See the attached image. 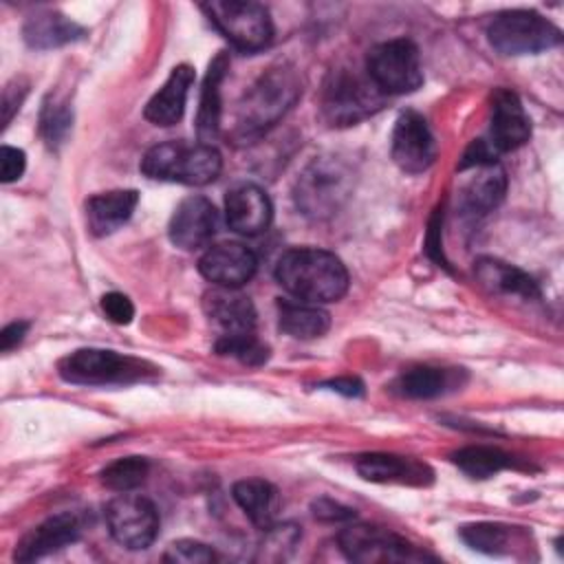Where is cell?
I'll return each instance as SVG.
<instances>
[{"instance_id": "1", "label": "cell", "mask_w": 564, "mask_h": 564, "mask_svg": "<svg viewBox=\"0 0 564 564\" xmlns=\"http://www.w3.org/2000/svg\"><path fill=\"white\" fill-rule=\"evenodd\" d=\"M300 86L293 66L284 62L269 66L238 101L231 137L240 143L262 137L293 108L302 90Z\"/></svg>"}, {"instance_id": "2", "label": "cell", "mask_w": 564, "mask_h": 564, "mask_svg": "<svg viewBox=\"0 0 564 564\" xmlns=\"http://www.w3.org/2000/svg\"><path fill=\"white\" fill-rule=\"evenodd\" d=\"M275 280L295 300L324 304L337 302L348 291V271L344 262L317 247L286 249L275 264Z\"/></svg>"}, {"instance_id": "3", "label": "cell", "mask_w": 564, "mask_h": 564, "mask_svg": "<svg viewBox=\"0 0 564 564\" xmlns=\"http://www.w3.org/2000/svg\"><path fill=\"white\" fill-rule=\"evenodd\" d=\"M355 178L357 172L346 156L319 154L295 181V207L311 220H326L346 205L355 189Z\"/></svg>"}, {"instance_id": "4", "label": "cell", "mask_w": 564, "mask_h": 564, "mask_svg": "<svg viewBox=\"0 0 564 564\" xmlns=\"http://www.w3.org/2000/svg\"><path fill=\"white\" fill-rule=\"evenodd\" d=\"M223 170L220 152L209 143L165 141L152 145L141 159V172L154 181L207 185Z\"/></svg>"}, {"instance_id": "5", "label": "cell", "mask_w": 564, "mask_h": 564, "mask_svg": "<svg viewBox=\"0 0 564 564\" xmlns=\"http://www.w3.org/2000/svg\"><path fill=\"white\" fill-rule=\"evenodd\" d=\"M57 372L64 381L77 386H130L154 379L159 368L132 355L106 348H79L59 359Z\"/></svg>"}, {"instance_id": "6", "label": "cell", "mask_w": 564, "mask_h": 564, "mask_svg": "<svg viewBox=\"0 0 564 564\" xmlns=\"http://www.w3.org/2000/svg\"><path fill=\"white\" fill-rule=\"evenodd\" d=\"M489 44L502 55H533L562 44V31L531 9L498 13L487 26Z\"/></svg>"}, {"instance_id": "7", "label": "cell", "mask_w": 564, "mask_h": 564, "mask_svg": "<svg viewBox=\"0 0 564 564\" xmlns=\"http://www.w3.org/2000/svg\"><path fill=\"white\" fill-rule=\"evenodd\" d=\"M383 104V93L355 70L337 68L322 86V115L330 126H352Z\"/></svg>"}, {"instance_id": "8", "label": "cell", "mask_w": 564, "mask_h": 564, "mask_svg": "<svg viewBox=\"0 0 564 564\" xmlns=\"http://www.w3.org/2000/svg\"><path fill=\"white\" fill-rule=\"evenodd\" d=\"M209 22L240 51L264 48L273 37L271 15L264 4L251 0H212L200 4Z\"/></svg>"}, {"instance_id": "9", "label": "cell", "mask_w": 564, "mask_h": 564, "mask_svg": "<svg viewBox=\"0 0 564 564\" xmlns=\"http://www.w3.org/2000/svg\"><path fill=\"white\" fill-rule=\"evenodd\" d=\"M366 75L383 95H405L423 84L421 55L405 37L388 40L368 51Z\"/></svg>"}, {"instance_id": "10", "label": "cell", "mask_w": 564, "mask_h": 564, "mask_svg": "<svg viewBox=\"0 0 564 564\" xmlns=\"http://www.w3.org/2000/svg\"><path fill=\"white\" fill-rule=\"evenodd\" d=\"M337 544L350 562L359 564L432 560V555L416 549L405 538L372 524H348L339 531Z\"/></svg>"}, {"instance_id": "11", "label": "cell", "mask_w": 564, "mask_h": 564, "mask_svg": "<svg viewBox=\"0 0 564 564\" xmlns=\"http://www.w3.org/2000/svg\"><path fill=\"white\" fill-rule=\"evenodd\" d=\"M106 524L121 546L141 551L159 535V511L145 496L123 491L106 505Z\"/></svg>"}, {"instance_id": "12", "label": "cell", "mask_w": 564, "mask_h": 564, "mask_svg": "<svg viewBox=\"0 0 564 564\" xmlns=\"http://www.w3.org/2000/svg\"><path fill=\"white\" fill-rule=\"evenodd\" d=\"M390 154L405 174H421L434 163L436 141L423 115L416 110H405L397 117Z\"/></svg>"}, {"instance_id": "13", "label": "cell", "mask_w": 564, "mask_h": 564, "mask_svg": "<svg viewBox=\"0 0 564 564\" xmlns=\"http://www.w3.org/2000/svg\"><path fill=\"white\" fill-rule=\"evenodd\" d=\"M198 271L214 286L240 289L256 275L258 258L240 242H220L200 256Z\"/></svg>"}, {"instance_id": "14", "label": "cell", "mask_w": 564, "mask_h": 564, "mask_svg": "<svg viewBox=\"0 0 564 564\" xmlns=\"http://www.w3.org/2000/svg\"><path fill=\"white\" fill-rule=\"evenodd\" d=\"M531 137V121L524 112L520 97L509 88H496L491 95L489 137L491 148L502 154L518 150Z\"/></svg>"}, {"instance_id": "15", "label": "cell", "mask_w": 564, "mask_h": 564, "mask_svg": "<svg viewBox=\"0 0 564 564\" xmlns=\"http://www.w3.org/2000/svg\"><path fill=\"white\" fill-rule=\"evenodd\" d=\"M218 229V212L205 196L183 198L170 218V240L178 249L194 251L205 247Z\"/></svg>"}, {"instance_id": "16", "label": "cell", "mask_w": 564, "mask_h": 564, "mask_svg": "<svg viewBox=\"0 0 564 564\" xmlns=\"http://www.w3.org/2000/svg\"><path fill=\"white\" fill-rule=\"evenodd\" d=\"M359 476L379 485H410V487H427L434 482V471L427 463H421L410 456L372 452L364 454L355 463Z\"/></svg>"}, {"instance_id": "17", "label": "cell", "mask_w": 564, "mask_h": 564, "mask_svg": "<svg viewBox=\"0 0 564 564\" xmlns=\"http://www.w3.org/2000/svg\"><path fill=\"white\" fill-rule=\"evenodd\" d=\"M273 207L267 192L253 183H240L225 196V218L229 229L242 236H256L271 223Z\"/></svg>"}, {"instance_id": "18", "label": "cell", "mask_w": 564, "mask_h": 564, "mask_svg": "<svg viewBox=\"0 0 564 564\" xmlns=\"http://www.w3.org/2000/svg\"><path fill=\"white\" fill-rule=\"evenodd\" d=\"M469 176L458 189V209L467 218H480L494 212L507 192V174L498 163L471 167Z\"/></svg>"}, {"instance_id": "19", "label": "cell", "mask_w": 564, "mask_h": 564, "mask_svg": "<svg viewBox=\"0 0 564 564\" xmlns=\"http://www.w3.org/2000/svg\"><path fill=\"white\" fill-rule=\"evenodd\" d=\"M79 538V520L73 513H57L31 529L15 546L18 562H33L55 553Z\"/></svg>"}, {"instance_id": "20", "label": "cell", "mask_w": 564, "mask_h": 564, "mask_svg": "<svg viewBox=\"0 0 564 564\" xmlns=\"http://www.w3.org/2000/svg\"><path fill=\"white\" fill-rule=\"evenodd\" d=\"M205 315L223 330L229 333H253L256 308L253 302L238 289L216 286L203 295Z\"/></svg>"}, {"instance_id": "21", "label": "cell", "mask_w": 564, "mask_h": 564, "mask_svg": "<svg viewBox=\"0 0 564 564\" xmlns=\"http://www.w3.org/2000/svg\"><path fill=\"white\" fill-rule=\"evenodd\" d=\"M194 84V68L187 64H178L167 75L165 84L152 95L148 101L143 117L154 126H174L181 121L185 112V101L189 86Z\"/></svg>"}, {"instance_id": "22", "label": "cell", "mask_w": 564, "mask_h": 564, "mask_svg": "<svg viewBox=\"0 0 564 564\" xmlns=\"http://www.w3.org/2000/svg\"><path fill=\"white\" fill-rule=\"evenodd\" d=\"M474 273H476V280L491 293L522 297V300L540 297V286L527 271L509 262H502L498 258H489V256L478 258L474 262Z\"/></svg>"}, {"instance_id": "23", "label": "cell", "mask_w": 564, "mask_h": 564, "mask_svg": "<svg viewBox=\"0 0 564 564\" xmlns=\"http://www.w3.org/2000/svg\"><path fill=\"white\" fill-rule=\"evenodd\" d=\"M139 203L137 189H110L86 200V223L93 236H108L126 225Z\"/></svg>"}, {"instance_id": "24", "label": "cell", "mask_w": 564, "mask_h": 564, "mask_svg": "<svg viewBox=\"0 0 564 564\" xmlns=\"http://www.w3.org/2000/svg\"><path fill=\"white\" fill-rule=\"evenodd\" d=\"M24 42L35 51H48L73 44L86 35V29L59 11H37L26 18L22 29Z\"/></svg>"}, {"instance_id": "25", "label": "cell", "mask_w": 564, "mask_h": 564, "mask_svg": "<svg viewBox=\"0 0 564 564\" xmlns=\"http://www.w3.org/2000/svg\"><path fill=\"white\" fill-rule=\"evenodd\" d=\"M460 368L414 366L397 377L392 390L405 399H434L463 383Z\"/></svg>"}, {"instance_id": "26", "label": "cell", "mask_w": 564, "mask_h": 564, "mask_svg": "<svg viewBox=\"0 0 564 564\" xmlns=\"http://www.w3.org/2000/svg\"><path fill=\"white\" fill-rule=\"evenodd\" d=\"M229 57L227 53H218L205 73L203 90H200V106L196 112V134L200 143H209L218 137L220 130V84L227 75Z\"/></svg>"}, {"instance_id": "27", "label": "cell", "mask_w": 564, "mask_h": 564, "mask_svg": "<svg viewBox=\"0 0 564 564\" xmlns=\"http://www.w3.org/2000/svg\"><path fill=\"white\" fill-rule=\"evenodd\" d=\"M278 326L293 339H317L330 328V315L311 302L280 300Z\"/></svg>"}, {"instance_id": "28", "label": "cell", "mask_w": 564, "mask_h": 564, "mask_svg": "<svg viewBox=\"0 0 564 564\" xmlns=\"http://www.w3.org/2000/svg\"><path fill=\"white\" fill-rule=\"evenodd\" d=\"M231 496L256 527L264 531L273 524L278 511V491L271 482L262 478H245L234 485Z\"/></svg>"}, {"instance_id": "29", "label": "cell", "mask_w": 564, "mask_h": 564, "mask_svg": "<svg viewBox=\"0 0 564 564\" xmlns=\"http://www.w3.org/2000/svg\"><path fill=\"white\" fill-rule=\"evenodd\" d=\"M452 463L467 476L471 478H489L507 467H513V458L498 449V447H489V445H469L463 447L458 452L452 454Z\"/></svg>"}, {"instance_id": "30", "label": "cell", "mask_w": 564, "mask_h": 564, "mask_svg": "<svg viewBox=\"0 0 564 564\" xmlns=\"http://www.w3.org/2000/svg\"><path fill=\"white\" fill-rule=\"evenodd\" d=\"M460 540L474 551L487 555H502L511 551L513 531L511 527L500 522H474L460 527Z\"/></svg>"}, {"instance_id": "31", "label": "cell", "mask_w": 564, "mask_h": 564, "mask_svg": "<svg viewBox=\"0 0 564 564\" xmlns=\"http://www.w3.org/2000/svg\"><path fill=\"white\" fill-rule=\"evenodd\" d=\"M214 350L223 357H234L245 366H262L269 359V346L253 333H229L220 335Z\"/></svg>"}, {"instance_id": "32", "label": "cell", "mask_w": 564, "mask_h": 564, "mask_svg": "<svg viewBox=\"0 0 564 564\" xmlns=\"http://www.w3.org/2000/svg\"><path fill=\"white\" fill-rule=\"evenodd\" d=\"M150 471V463L143 456L117 458L101 471V482L112 491H132L137 489Z\"/></svg>"}, {"instance_id": "33", "label": "cell", "mask_w": 564, "mask_h": 564, "mask_svg": "<svg viewBox=\"0 0 564 564\" xmlns=\"http://www.w3.org/2000/svg\"><path fill=\"white\" fill-rule=\"evenodd\" d=\"M73 126V110L64 99L57 97H48L44 101L42 115H40V132L46 141L48 148H57L59 143H64V139L68 137Z\"/></svg>"}, {"instance_id": "34", "label": "cell", "mask_w": 564, "mask_h": 564, "mask_svg": "<svg viewBox=\"0 0 564 564\" xmlns=\"http://www.w3.org/2000/svg\"><path fill=\"white\" fill-rule=\"evenodd\" d=\"M302 538V531L295 524H271L269 529H264V538L258 546V557L260 562H280L286 560L297 542Z\"/></svg>"}, {"instance_id": "35", "label": "cell", "mask_w": 564, "mask_h": 564, "mask_svg": "<svg viewBox=\"0 0 564 564\" xmlns=\"http://www.w3.org/2000/svg\"><path fill=\"white\" fill-rule=\"evenodd\" d=\"M163 560L172 564H209L216 560V553L198 540H176L167 546Z\"/></svg>"}, {"instance_id": "36", "label": "cell", "mask_w": 564, "mask_h": 564, "mask_svg": "<svg viewBox=\"0 0 564 564\" xmlns=\"http://www.w3.org/2000/svg\"><path fill=\"white\" fill-rule=\"evenodd\" d=\"M101 311L115 324H130L134 317V304L130 302L128 295H123L119 291H110V293L101 295Z\"/></svg>"}, {"instance_id": "37", "label": "cell", "mask_w": 564, "mask_h": 564, "mask_svg": "<svg viewBox=\"0 0 564 564\" xmlns=\"http://www.w3.org/2000/svg\"><path fill=\"white\" fill-rule=\"evenodd\" d=\"M311 511L317 520L322 522H350L355 520V509L328 498V496H322L317 500L311 502Z\"/></svg>"}, {"instance_id": "38", "label": "cell", "mask_w": 564, "mask_h": 564, "mask_svg": "<svg viewBox=\"0 0 564 564\" xmlns=\"http://www.w3.org/2000/svg\"><path fill=\"white\" fill-rule=\"evenodd\" d=\"M498 163V152L491 148V143L487 139H474L469 143V148L465 150L458 170H471V167H480V165H491Z\"/></svg>"}, {"instance_id": "39", "label": "cell", "mask_w": 564, "mask_h": 564, "mask_svg": "<svg viewBox=\"0 0 564 564\" xmlns=\"http://www.w3.org/2000/svg\"><path fill=\"white\" fill-rule=\"evenodd\" d=\"M26 167V154L18 148L2 145L0 148V181L13 183L24 174Z\"/></svg>"}, {"instance_id": "40", "label": "cell", "mask_w": 564, "mask_h": 564, "mask_svg": "<svg viewBox=\"0 0 564 564\" xmlns=\"http://www.w3.org/2000/svg\"><path fill=\"white\" fill-rule=\"evenodd\" d=\"M26 330H29V322H22V319L20 322H11L9 326H4L0 330V350L7 352L13 346H18L24 339Z\"/></svg>"}, {"instance_id": "41", "label": "cell", "mask_w": 564, "mask_h": 564, "mask_svg": "<svg viewBox=\"0 0 564 564\" xmlns=\"http://www.w3.org/2000/svg\"><path fill=\"white\" fill-rule=\"evenodd\" d=\"M324 388L339 392L344 397H361L364 394V383L357 377H337L324 383Z\"/></svg>"}, {"instance_id": "42", "label": "cell", "mask_w": 564, "mask_h": 564, "mask_svg": "<svg viewBox=\"0 0 564 564\" xmlns=\"http://www.w3.org/2000/svg\"><path fill=\"white\" fill-rule=\"evenodd\" d=\"M18 88H20V86H13V84H9V86L4 88V95H2V121H4V126L11 121L13 112L20 108V104H22V99H24V93L18 95Z\"/></svg>"}]
</instances>
